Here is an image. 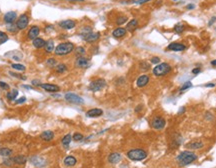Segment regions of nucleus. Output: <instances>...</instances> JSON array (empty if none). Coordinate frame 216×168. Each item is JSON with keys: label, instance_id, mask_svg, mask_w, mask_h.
I'll return each instance as SVG.
<instances>
[{"label": "nucleus", "instance_id": "4be33fe9", "mask_svg": "<svg viewBox=\"0 0 216 168\" xmlns=\"http://www.w3.org/2000/svg\"><path fill=\"white\" fill-rule=\"evenodd\" d=\"M64 164L66 165V166L68 167H72V166H74V165L76 164V162H77V160H76V158L74 156H72V155H69V156H67V157H65V159H64Z\"/></svg>", "mask_w": 216, "mask_h": 168}, {"label": "nucleus", "instance_id": "79ce46f5", "mask_svg": "<svg viewBox=\"0 0 216 168\" xmlns=\"http://www.w3.org/2000/svg\"><path fill=\"white\" fill-rule=\"evenodd\" d=\"M90 32H92V29H91V27H83V29L81 30V36L82 35H85V34H87V33H90Z\"/></svg>", "mask_w": 216, "mask_h": 168}, {"label": "nucleus", "instance_id": "6e6d98bb", "mask_svg": "<svg viewBox=\"0 0 216 168\" xmlns=\"http://www.w3.org/2000/svg\"><path fill=\"white\" fill-rule=\"evenodd\" d=\"M67 1H71V2H83L84 0H67Z\"/></svg>", "mask_w": 216, "mask_h": 168}, {"label": "nucleus", "instance_id": "72a5a7b5", "mask_svg": "<svg viewBox=\"0 0 216 168\" xmlns=\"http://www.w3.org/2000/svg\"><path fill=\"white\" fill-rule=\"evenodd\" d=\"M7 40H8V35L6 33L2 32V31H0V44L5 43Z\"/></svg>", "mask_w": 216, "mask_h": 168}, {"label": "nucleus", "instance_id": "7c9ffc66", "mask_svg": "<svg viewBox=\"0 0 216 168\" xmlns=\"http://www.w3.org/2000/svg\"><path fill=\"white\" fill-rule=\"evenodd\" d=\"M67 70V66L63 63H60V64H57L55 66V71L57 73H64Z\"/></svg>", "mask_w": 216, "mask_h": 168}, {"label": "nucleus", "instance_id": "cd10ccee", "mask_svg": "<svg viewBox=\"0 0 216 168\" xmlns=\"http://www.w3.org/2000/svg\"><path fill=\"white\" fill-rule=\"evenodd\" d=\"M12 150L10 148H7V147H2V148H0V155L3 156V157H6V158H8V157L11 156L12 154Z\"/></svg>", "mask_w": 216, "mask_h": 168}, {"label": "nucleus", "instance_id": "e433bc0d", "mask_svg": "<svg viewBox=\"0 0 216 168\" xmlns=\"http://www.w3.org/2000/svg\"><path fill=\"white\" fill-rule=\"evenodd\" d=\"M139 67H140V69L143 70V71H147V70H149L150 65L145 61H142V62H140V64H139Z\"/></svg>", "mask_w": 216, "mask_h": 168}, {"label": "nucleus", "instance_id": "423d86ee", "mask_svg": "<svg viewBox=\"0 0 216 168\" xmlns=\"http://www.w3.org/2000/svg\"><path fill=\"white\" fill-rule=\"evenodd\" d=\"M64 98L66 101L70 102V103H73V104H83L84 103V100L82 97L78 96L77 94L71 93V92H68L65 94Z\"/></svg>", "mask_w": 216, "mask_h": 168}, {"label": "nucleus", "instance_id": "37998d69", "mask_svg": "<svg viewBox=\"0 0 216 168\" xmlns=\"http://www.w3.org/2000/svg\"><path fill=\"white\" fill-rule=\"evenodd\" d=\"M192 86V84L190 81H188V82H185L182 85V87L180 88V91H184V90H186V89H188V88H190Z\"/></svg>", "mask_w": 216, "mask_h": 168}, {"label": "nucleus", "instance_id": "a878e982", "mask_svg": "<svg viewBox=\"0 0 216 168\" xmlns=\"http://www.w3.org/2000/svg\"><path fill=\"white\" fill-rule=\"evenodd\" d=\"M138 26V21L136 19H131L129 22L127 23V26H126V30L128 31H134L137 28Z\"/></svg>", "mask_w": 216, "mask_h": 168}, {"label": "nucleus", "instance_id": "ea45409f", "mask_svg": "<svg viewBox=\"0 0 216 168\" xmlns=\"http://www.w3.org/2000/svg\"><path fill=\"white\" fill-rule=\"evenodd\" d=\"M9 74L11 75V76H13V77L18 78V79H21V80H26V79H27V78H26L25 76H22V75H20V74H17V73H14V72H12V71H10Z\"/></svg>", "mask_w": 216, "mask_h": 168}, {"label": "nucleus", "instance_id": "6e6552de", "mask_svg": "<svg viewBox=\"0 0 216 168\" xmlns=\"http://www.w3.org/2000/svg\"><path fill=\"white\" fill-rule=\"evenodd\" d=\"M165 124H166V122H165L164 118H162L160 116L154 117L153 119H152V121H151V126L154 128V129H157V130L163 129Z\"/></svg>", "mask_w": 216, "mask_h": 168}, {"label": "nucleus", "instance_id": "20e7f679", "mask_svg": "<svg viewBox=\"0 0 216 168\" xmlns=\"http://www.w3.org/2000/svg\"><path fill=\"white\" fill-rule=\"evenodd\" d=\"M171 71V66L168 63H159L153 68V74L157 77L164 76Z\"/></svg>", "mask_w": 216, "mask_h": 168}, {"label": "nucleus", "instance_id": "8fccbe9b", "mask_svg": "<svg viewBox=\"0 0 216 168\" xmlns=\"http://www.w3.org/2000/svg\"><path fill=\"white\" fill-rule=\"evenodd\" d=\"M200 71H201L200 68H195V69L192 70V73H193V74H198V73H200Z\"/></svg>", "mask_w": 216, "mask_h": 168}, {"label": "nucleus", "instance_id": "6ab92c4d", "mask_svg": "<svg viewBox=\"0 0 216 168\" xmlns=\"http://www.w3.org/2000/svg\"><path fill=\"white\" fill-rule=\"evenodd\" d=\"M30 161L32 162V164L34 166H38V167H42L46 164L45 160L42 159L41 157H39V156H33L32 158H30Z\"/></svg>", "mask_w": 216, "mask_h": 168}, {"label": "nucleus", "instance_id": "9d476101", "mask_svg": "<svg viewBox=\"0 0 216 168\" xmlns=\"http://www.w3.org/2000/svg\"><path fill=\"white\" fill-rule=\"evenodd\" d=\"M100 37V33L99 32H90L87 33L85 35H82L83 40H85L86 42H95L96 40H98Z\"/></svg>", "mask_w": 216, "mask_h": 168}, {"label": "nucleus", "instance_id": "b1692460", "mask_svg": "<svg viewBox=\"0 0 216 168\" xmlns=\"http://www.w3.org/2000/svg\"><path fill=\"white\" fill-rule=\"evenodd\" d=\"M202 146H203V143L201 141H191V142L186 144V147L189 149H199Z\"/></svg>", "mask_w": 216, "mask_h": 168}, {"label": "nucleus", "instance_id": "5fc2aeb1", "mask_svg": "<svg viewBox=\"0 0 216 168\" xmlns=\"http://www.w3.org/2000/svg\"><path fill=\"white\" fill-rule=\"evenodd\" d=\"M141 107H142L141 105H139V106H137V107H136V109H135V112H139V111H140V110L142 109Z\"/></svg>", "mask_w": 216, "mask_h": 168}, {"label": "nucleus", "instance_id": "13d9d810", "mask_svg": "<svg viewBox=\"0 0 216 168\" xmlns=\"http://www.w3.org/2000/svg\"><path fill=\"white\" fill-rule=\"evenodd\" d=\"M24 88H26V89H32V87H31V86H28V85H24Z\"/></svg>", "mask_w": 216, "mask_h": 168}, {"label": "nucleus", "instance_id": "aec40b11", "mask_svg": "<svg viewBox=\"0 0 216 168\" xmlns=\"http://www.w3.org/2000/svg\"><path fill=\"white\" fill-rule=\"evenodd\" d=\"M40 137L44 141H51L54 138V133L51 130H45L41 133Z\"/></svg>", "mask_w": 216, "mask_h": 168}, {"label": "nucleus", "instance_id": "c9c22d12", "mask_svg": "<svg viewBox=\"0 0 216 168\" xmlns=\"http://www.w3.org/2000/svg\"><path fill=\"white\" fill-rule=\"evenodd\" d=\"M46 65H47V66H49V67H55L57 65L56 59H55V58H49V59H47Z\"/></svg>", "mask_w": 216, "mask_h": 168}, {"label": "nucleus", "instance_id": "a19ab883", "mask_svg": "<svg viewBox=\"0 0 216 168\" xmlns=\"http://www.w3.org/2000/svg\"><path fill=\"white\" fill-rule=\"evenodd\" d=\"M175 31L177 33H182L183 32V30H184V25L183 24H181V23H178L177 25L175 26Z\"/></svg>", "mask_w": 216, "mask_h": 168}, {"label": "nucleus", "instance_id": "bb28decb", "mask_svg": "<svg viewBox=\"0 0 216 168\" xmlns=\"http://www.w3.org/2000/svg\"><path fill=\"white\" fill-rule=\"evenodd\" d=\"M71 141H72V136H71V134H66L62 138V141H61L63 147H64L65 149H68Z\"/></svg>", "mask_w": 216, "mask_h": 168}, {"label": "nucleus", "instance_id": "412c9836", "mask_svg": "<svg viewBox=\"0 0 216 168\" xmlns=\"http://www.w3.org/2000/svg\"><path fill=\"white\" fill-rule=\"evenodd\" d=\"M126 32H127V30H126L125 28L118 27V28H116V29H115L112 32V35L114 36L115 38H120V37H123V36H125Z\"/></svg>", "mask_w": 216, "mask_h": 168}, {"label": "nucleus", "instance_id": "2eb2a0df", "mask_svg": "<svg viewBox=\"0 0 216 168\" xmlns=\"http://www.w3.org/2000/svg\"><path fill=\"white\" fill-rule=\"evenodd\" d=\"M148 82H149V76L146 74H143L138 77L137 81H136V85H137V87L142 88L144 86H146Z\"/></svg>", "mask_w": 216, "mask_h": 168}, {"label": "nucleus", "instance_id": "de8ad7c7", "mask_svg": "<svg viewBox=\"0 0 216 168\" xmlns=\"http://www.w3.org/2000/svg\"><path fill=\"white\" fill-rule=\"evenodd\" d=\"M25 100H26V97H21V98H19L18 99V100L16 101V103L17 104H20V103H23V102H25Z\"/></svg>", "mask_w": 216, "mask_h": 168}, {"label": "nucleus", "instance_id": "f03ea898", "mask_svg": "<svg viewBox=\"0 0 216 168\" xmlns=\"http://www.w3.org/2000/svg\"><path fill=\"white\" fill-rule=\"evenodd\" d=\"M73 50H74V44L71 42H63V43H60L56 46L54 53L57 56H65V55L71 53Z\"/></svg>", "mask_w": 216, "mask_h": 168}, {"label": "nucleus", "instance_id": "c03bdc74", "mask_svg": "<svg viewBox=\"0 0 216 168\" xmlns=\"http://www.w3.org/2000/svg\"><path fill=\"white\" fill-rule=\"evenodd\" d=\"M0 87L3 90H9V85L6 82H3V81H0Z\"/></svg>", "mask_w": 216, "mask_h": 168}, {"label": "nucleus", "instance_id": "f3484780", "mask_svg": "<svg viewBox=\"0 0 216 168\" xmlns=\"http://www.w3.org/2000/svg\"><path fill=\"white\" fill-rule=\"evenodd\" d=\"M121 159H122V156H121L120 153H117V152H113L108 156V161L111 164H117L118 162L121 161Z\"/></svg>", "mask_w": 216, "mask_h": 168}, {"label": "nucleus", "instance_id": "603ef678", "mask_svg": "<svg viewBox=\"0 0 216 168\" xmlns=\"http://www.w3.org/2000/svg\"><path fill=\"white\" fill-rule=\"evenodd\" d=\"M186 8H187V9H193V8H194V5H193V4H188V5H187V6H186Z\"/></svg>", "mask_w": 216, "mask_h": 168}, {"label": "nucleus", "instance_id": "49530a36", "mask_svg": "<svg viewBox=\"0 0 216 168\" xmlns=\"http://www.w3.org/2000/svg\"><path fill=\"white\" fill-rule=\"evenodd\" d=\"M33 84L34 86H40L41 85V82L39 80H37V79H34V80H32V82H31Z\"/></svg>", "mask_w": 216, "mask_h": 168}, {"label": "nucleus", "instance_id": "a211bd4d", "mask_svg": "<svg viewBox=\"0 0 216 168\" xmlns=\"http://www.w3.org/2000/svg\"><path fill=\"white\" fill-rule=\"evenodd\" d=\"M102 114H103V111H102V109H100V108H92L86 112V116L90 117V118L99 117V116H101Z\"/></svg>", "mask_w": 216, "mask_h": 168}, {"label": "nucleus", "instance_id": "393cba45", "mask_svg": "<svg viewBox=\"0 0 216 168\" xmlns=\"http://www.w3.org/2000/svg\"><path fill=\"white\" fill-rule=\"evenodd\" d=\"M12 160L15 164L20 165V164H25L26 161H27V158H26V156H24V155H17V156L12 157Z\"/></svg>", "mask_w": 216, "mask_h": 168}, {"label": "nucleus", "instance_id": "2f4dec72", "mask_svg": "<svg viewBox=\"0 0 216 168\" xmlns=\"http://www.w3.org/2000/svg\"><path fill=\"white\" fill-rule=\"evenodd\" d=\"M7 30L9 31V32H11V33H16L18 30V28H17V25H16V23H12V24H7Z\"/></svg>", "mask_w": 216, "mask_h": 168}, {"label": "nucleus", "instance_id": "864d4df0", "mask_svg": "<svg viewBox=\"0 0 216 168\" xmlns=\"http://www.w3.org/2000/svg\"><path fill=\"white\" fill-rule=\"evenodd\" d=\"M206 87H214L215 86V84H213V83H208V84H206Z\"/></svg>", "mask_w": 216, "mask_h": 168}, {"label": "nucleus", "instance_id": "7ed1b4c3", "mask_svg": "<svg viewBox=\"0 0 216 168\" xmlns=\"http://www.w3.org/2000/svg\"><path fill=\"white\" fill-rule=\"evenodd\" d=\"M126 156L132 161H141V160L145 159L147 157V152L140 148L131 149L127 152Z\"/></svg>", "mask_w": 216, "mask_h": 168}, {"label": "nucleus", "instance_id": "4d7b16f0", "mask_svg": "<svg viewBox=\"0 0 216 168\" xmlns=\"http://www.w3.org/2000/svg\"><path fill=\"white\" fill-rule=\"evenodd\" d=\"M211 65H213V66H216V60H213V61H211Z\"/></svg>", "mask_w": 216, "mask_h": 168}, {"label": "nucleus", "instance_id": "5701e85b", "mask_svg": "<svg viewBox=\"0 0 216 168\" xmlns=\"http://www.w3.org/2000/svg\"><path fill=\"white\" fill-rule=\"evenodd\" d=\"M32 44H33V46L35 47V48L40 49V48H42V47L45 46L46 41H45V40H43V39H42V38L37 37V38H35V39H34V40H33Z\"/></svg>", "mask_w": 216, "mask_h": 168}, {"label": "nucleus", "instance_id": "39448f33", "mask_svg": "<svg viewBox=\"0 0 216 168\" xmlns=\"http://www.w3.org/2000/svg\"><path fill=\"white\" fill-rule=\"evenodd\" d=\"M105 86H106V81L102 79V78H98V79L91 81L88 86V89L92 92H97V91L102 90Z\"/></svg>", "mask_w": 216, "mask_h": 168}, {"label": "nucleus", "instance_id": "0eeeda50", "mask_svg": "<svg viewBox=\"0 0 216 168\" xmlns=\"http://www.w3.org/2000/svg\"><path fill=\"white\" fill-rule=\"evenodd\" d=\"M28 23H29V16H28L27 14H25V13L20 15L19 18L16 20V25L19 30L25 29V28L28 26Z\"/></svg>", "mask_w": 216, "mask_h": 168}, {"label": "nucleus", "instance_id": "9b49d317", "mask_svg": "<svg viewBox=\"0 0 216 168\" xmlns=\"http://www.w3.org/2000/svg\"><path fill=\"white\" fill-rule=\"evenodd\" d=\"M39 33H40V28H39L38 26H36V25L32 26V27H31L30 29H29V31H28V33H27L28 39L34 40L35 38L38 37Z\"/></svg>", "mask_w": 216, "mask_h": 168}, {"label": "nucleus", "instance_id": "4c0bfd02", "mask_svg": "<svg viewBox=\"0 0 216 168\" xmlns=\"http://www.w3.org/2000/svg\"><path fill=\"white\" fill-rule=\"evenodd\" d=\"M72 139L74 141H76V142H78V141H81V140H83V135L81 134V133H74L72 136Z\"/></svg>", "mask_w": 216, "mask_h": 168}, {"label": "nucleus", "instance_id": "ddd939ff", "mask_svg": "<svg viewBox=\"0 0 216 168\" xmlns=\"http://www.w3.org/2000/svg\"><path fill=\"white\" fill-rule=\"evenodd\" d=\"M58 25L63 29H72V28L75 27L76 23L74 20H63L60 21Z\"/></svg>", "mask_w": 216, "mask_h": 168}, {"label": "nucleus", "instance_id": "a18cd8bd", "mask_svg": "<svg viewBox=\"0 0 216 168\" xmlns=\"http://www.w3.org/2000/svg\"><path fill=\"white\" fill-rule=\"evenodd\" d=\"M160 62V58L159 57H152L151 58V63H153V64H158V63Z\"/></svg>", "mask_w": 216, "mask_h": 168}, {"label": "nucleus", "instance_id": "f704fd0d", "mask_svg": "<svg viewBox=\"0 0 216 168\" xmlns=\"http://www.w3.org/2000/svg\"><path fill=\"white\" fill-rule=\"evenodd\" d=\"M76 55H77L78 57H81V56H83L84 54H85V49H84V47H81V46H79L76 48Z\"/></svg>", "mask_w": 216, "mask_h": 168}, {"label": "nucleus", "instance_id": "3c124183", "mask_svg": "<svg viewBox=\"0 0 216 168\" xmlns=\"http://www.w3.org/2000/svg\"><path fill=\"white\" fill-rule=\"evenodd\" d=\"M215 20H216V17H215V16H214V17H212V18H211V20H210V22L208 23V25H209V26H210V25H212L213 23L215 22Z\"/></svg>", "mask_w": 216, "mask_h": 168}, {"label": "nucleus", "instance_id": "473e14b6", "mask_svg": "<svg viewBox=\"0 0 216 168\" xmlns=\"http://www.w3.org/2000/svg\"><path fill=\"white\" fill-rule=\"evenodd\" d=\"M11 67L14 68L15 70H18V71H24V70L26 69V67L24 66V65L17 64V63H13V64L11 65Z\"/></svg>", "mask_w": 216, "mask_h": 168}, {"label": "nucleus", "instance_id": "f257e3e1", "mask_svg": "<svg viewBox=\"0 0 216 168\" xmlns=\"http://www.w3.org/2000/svg\"><path fill=\"white\" fill-rule=\"evenodd\" d=\"M197 159L196 154H194L191 151H183L177 157L178 164L180 166H186V165L192 163L193 161H195Z\"/></svg>", "mask_w": 216, "mask_h": 168}, {"label": "nucleus", "instance_id": "c85d7f7f", "mask_svg": "<svg viewBox=\"0 0 216 168\" xmlns=\"http://www.w3.org/2000/svg\"><path fill=\"white\" fill-rule=\"evenodd\" d=\"M44 47H45V51L47 52V53H51V52L54 50V41L52 40V39L47 40Z\"/></svg>", "mask_w": 216, "mask_h": 168}, {"label": "nucleus", "instance_id": "f8f14e48", "mask_svg": "<svg viewBox=\"0 0 216 168\" xmlns=\"http://www.w3.org/2000/svg\"><path fill=\"white\" fill-rule=\"evenodd\" d=\"M16 18H17L16 12L9 11L4 15V22L6 23V24H12V23H14V21L16 20Z\"/></svg>", "mask_w": 216, "mask_h": 168}, {"label": "nucleus", "instance_id": "1a4fd4ad", "mask_svg": "<svg viewBox=\"0 0 216 168\" xmlns=\"http://www.w3.org/2000/svg\"><path fill=\"white\" fill-rule=\"evenodd\" d=\"M40 87L43 89V90L47 91V92H58L60 90V87L58 85H56V84H52V83H41Z\"/></svg>", "mask_w": 216, "mask_h": 168}, {"label": "nucleus", "instance_id": "58836bf2", "mask_svg": "<svg viewBox=\"0 0 216 168\" xmlns=\"http://www.w3.org/2000/svg\"><path fill=\"white\" fill-rule=\"evenodd\" d=\"M128 18L126 17V16H120V17H118L117 19H116V24L117 25H122L123 23H125L126 21H127Z\"/></svg>", "mask_w": 216, "mask_h": 168}, {"label": "nucleus", "instance_id": "4468645a", "mask_svg": "<svg viewBox=\"0 0 216 168\" xmlns=\"http://www.w3.org/2000/svg\"><path fill=\"white\" fill-rule=\"evenodd\" d=\"M75 65L79 68H87L90 66V63H89V60L87 58H84V57H78L76 59Z\"/></svg>", "mask_w": 216, "mask_h": 168}, {"label": "nucleus", "instance_id": "dca6fc26", "mask_svg": "<svg viewBox=\"0 0 216 168\" xmlns=\"http://www.w3.org/2000/svg\"><path fill=\"white\" fill-rule=\"evenodd\" d=\"M166 49L167 50H172V51H183V50H185V45H183L182 43L173 42V43H171L167 46Z\"/></svg>", "mask_w": 216, "mask_h": 168}, {"label": "nucleus", "instance_id": "09e8293b", "mask_svg": "<svg viewBox=\"0 0 216 168\" xmlns=\"http://www.w3.org/2000/svg\"><path fill=\"white\" fill-rule=\"evenodd\" d=\"M148 1H150V0H137V1H136V4H143Z\"/></svg>", "mask_w": 216, "mask_h": 168}, {"label": "nucleus", "instance_id": "c756f323", "mask_svg": "<svg viewBox=\"0 0 216 168\" xmlns=\"http://www.w3.org/2000/svg\"><path fill=\"white\" fill-rule=\"evenodd\" d=\"M17 96H18V90H16V89H13V90L9 91V92H7V94H6V97L9 101L15 100Z\"/></svg>", "mask_w": 216, "mask_h": 168}]
</instances>
